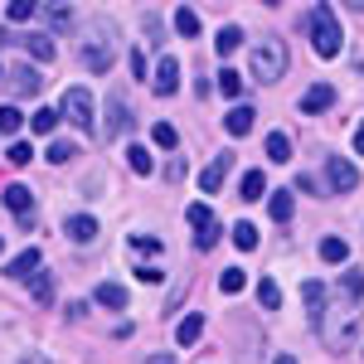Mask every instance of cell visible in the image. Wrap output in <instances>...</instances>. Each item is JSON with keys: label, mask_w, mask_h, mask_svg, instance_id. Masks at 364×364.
<instances>
[{"label": "cell", "mask_w": 364, "mask_h": 364, "mask_svg": "<svg viewBox=\"0 0 364 364\" xmlns=\"http://www.w3.org/2000/svg\"><path fill=\"white\" fill-rule=\"evenodd\" d=\"M136 277H141V282H161L166 272H161V267H151V262H141V267H136Z\"/></svg>", "instance_id": "42"}, {"label": "cell", "mask_w": 364, "mask_h": 364, "mask_svg": "<svg viewBox=\"0 0 364 364\" xmlns=\"http://www.w3.org/2000/svg\"><path fill=\"white\" fill-rule=\"evenodd\" d=\"M5 209H10V214H20V219H34V190H29V185H5Z\"/></svg>", "instance_id": "9"}, {"label": "cell", "mask_w": 364, "mask_h": 364, "mask_svg": "<svg viewBox=\"0 0 364 364\" xmlns=\"http://www.w3.org/2000/svg\"><path fill=\"white\" fill-rule=\"evenodd\" d=\"M44 15H49V25H54V29H68V25H73V10H68V5H49Z\"/></svg>", "instance_id": "35"}, {"label": "cell", "mask_w": 364, "mask_h": 364, "mask_svg": "<svg viewBox=\"0 0 364 364\" xmlns=\"http://www.w3.org/2000/svg\"><path fill=\"white\" fill-rule=\"evenodd\" d=\"M336 296H345V301H364V272H345L336 287Z\"/></svg>", "instance_id": "22"}, {"label": "cell", "mask_w": 364, "mask_h": 364, "mask_svg": "<svg viewBox=\"0 0 364 364\" xmlns=\"http://www.w3.org/2000/svg\"><path fill=\"white\" fill-rule=\"evenodd\" d=\"M151 87H156L161 97L180 92V63H175V58H161V63H156V78H151Z\"/></svg>", "instance_id": "11"}, {"label": "cell", "mask_w": 364, "mask_h": 364, "mask_svg": "<svg viewBox=\"0 0 364 364\" xmlns=\"http://www.w3.org/2000/svg\"><path fill=\"white\" fill-rule=\"evenodd\" d=\"M102 306H112V311H127V287L122 282H97V291H92Z\"/></svg>", "instance_id": "17"}, {"label": "cell", "mask_w": 364, "mask_h": 364, "mask_svg": "<svg viewBox=\"0 0 364 364\" xmlns=\"http://www.w3.org/2000/svg\"><path fill=\"white\" fill-rule=\"evenodd\" d=\"M127 127H132V107H127V97H122V92H112V97H107V127H102V136L117 141Z\"/></svg>", "instance_id": "7"}, {"label": "cell", "mask_w": 364, "mask_h": 364, "mask_svg": "<svg viewBox=\"0 0 364 364\" xmlns=\"http://www.w3.org/2000/svg\"><path fill=\"white\" fill-rule=\"evenodd\" d=\"M25 49H29V58H39V63H54V39H49V34H29L25 39Z\"/></svg>", "instance_id": "20"}, {"label": "cell", "mask_w": 364, "mask_h": 364, "mask_svg": "<svg viewBox=\"0 0 364 364\" xmlns=\"http://www.w3.org/2000/svg\"><path fill=\"white\" fill-rule=\"evenodd\" d=\"M228 166H233V156H214V161H209V166H204V175H199V190H204V195H214V190H219V185H224Z\"/></svg>", "instance_id": "14"}, {"label": "cell", "mask_w": 364, "mask_h": 364, "mask_svg": "<svg viewBox=\"0 0 364 364\" xmlns=\"http://www.w3.org/2000/svg\"><path fill=\"white\" fill-rule=\"evenodd\" d=\"M63 228H68L73 243H92V238H97V219H92V214H73Z\"/></svg>", "instance_id": "16"}, {"label": "cell", "mask_w": 364, "mask_h": 364, "mask_svg": "<svg viewBox=\"0 0 364 364\" xmlns=\"http://www.w3.org/2000/svg\"><path fill=\"white\" fill-rule=\"evenodd\" d=\"M252 127H257V112H252L248 102H238V107L224 117V132H228V136H248Z\"/></svg>", "instance_id": "13"}, {"label": "cell", "mask_w": 364, "mask_h": 364, "mask_svg": "<svg viewBox=\"0 0 364 364\" xmlns=\"http://www.w3.org/2000/svg\"><path fill=\"white\" fill-rule=\"evenodd\" d=\"M238 44H243V29H238V25H224V29H219V39H214V49H219V54H238Z\"/></svg>", "instance_id": "23"}, {"label": "cell", "mask_w": 364, "mask_h": 364, "mask_svg": "<svg viewBox=\"0 0 364 364\" xmlns=\"http://www.w3.org/2000/svg\"><path fill=\"white\" fill-rule=\"evenodd\" d=\"M331 102H336V87H331V83H311L306 92H301V112H306V117L326 112Z\"/></svg>", "instance_id": "10"}, {"label": "cell", "mask_w": 364, "mask_h": 364, "mask_svg": "<svg viewBox=\"0 0 364 364\" xmlns=\"http://www.w3.org/2000/svg\"><path fill=\"white\" fill-rule=\"evenodd\" d=\"M199 336H204V311H195V316H185V321L175 326V340H180V345H195Z\"/></svg>", "instance_id": "19"}, {"label": "cell", "mask_w": 364, "mask_h": 364, "mask_svg": "<svg viewBox=\"0 0 364 364\" xmlns=\"http://www.w3.org/2000/svg\"><path fill=\"white\" fill-rule=\"evenodd\" d=\"M175 29H180L185 39H195V34H199V15L190 10V5H180V10H175Z\"/></svg>", "instance_id": "29"}, {"label": "cell", "mask_w": 364, "mask_h": 364, "mask_svg": "<svg viewBox=\"0 0 364 364\" xmlns=\"http://www.w3.org/2000/svg\"><path fill=\"white\" fill-rule=\"evenodd\" d=\"M257 301H262L267 311H277V306H282V287H277L272 277H262V282H257Z\"/></svg>", "instance_id": "28"}, {"label": "cell", "mask_w": 364, "mask_h": 364, "mask_svg": "<svg viewBox=\"0 0 364 364\" xmlns=\"http://www.w3.org/2000/svg\"><path fill=\"white\" fill-rule=\"evenodd\" d=\"M20 127H25V117H20V107H15V102H5V107H0V136H15Z\"/></svg>", "instance_id": "27"}, {"label": "cell", "mask_w": 364, "mask_h": 364, "mask_svg": "<svg viewBox=\"0 0 364 364\" xmlns=\"http://www.w3.org/2000/svg\"><path fill=\"white\" fill-rule=\"evenodd\" d=\"M262 195H267V175H262V170H243L238 199H243V204H252V199H262Z\"/></svg>", "instance_id": "15"}, {"label": "cell", "mask_w": 364, "mask_h": 364, "mask_svg": "<svg viewBox=\"0 0 364 364\" xmlns=\"http://www.w3.org/2000/svg\"><path fill=\"white\" fill-rule=\"evenodd\" d=\"M272 364H296V360H291V355H277V360H272Z\"/></svg>", "instance_id": "46"}, {"label": "cell", "mask_w": 364, "mask_h": 364, "mask_svg": "<svg viewBox=\"0 0 364 364\" xmlns=\"http://www.w3.org/2000/svg\"><path fill=\"white\" fill-rule=\"evenodd\" d=\"M151 141H156V146H166V151H175V141H180V132H175L170 122H156V127H151Z\"/></svg>", "instance_id": "33"}, {"label": "cell", "mask_w": 364, "mask_h": 364, "mask_svg": "<svg viewBox=\"0 0 364 364\" xmlns=\"http://www.w3.org/2000/svg\"><path fill=\"white\" fill-rule=\"evenodd\" d=\"M248 73L257 83H277L282 73H287V44L282 39H257L248 54Z\"/></svg>", "instance_id": "2"}, {"label": "cell", "mask_w": 364, "mask_h": 364, "mask_svg": "<svg viewBox=\"0 0 364 364\" xmlns=\"http://www.w3.org/2000/svg\"><path fill=\"white\" fill-rule=\"evenodd\" d=\"M29 161H34V146L29 141H15L10 146V166H29Z\"/></svg>", "instance_id": "37"}, {"label": "cell", "mask_w": 364, "mask_h": 364, "mask_svg": "<svg viewBox=\"0 0 364 364\" xmlns=\"http://www.w3.org/2000/svg\"><path fill=\"white\" fill-rule=\"evenodd\" d=\"M5 15H10V20L20 25V20H29V15H39V5H34V0H15V5H10Z\"/></svg>", "instance_id": "36"}, {"label": "cell", "mask_w": 364, "mask_h": 364, "mask_svg": "<svg viewBox=\"0 0 364 364\" xmlns=\"http://www.w3.org/2000/svg\"><path fill=\"white\" fill-rule=\"evenodd\" d=\"M267 209H272V219H277V224H287V219H291V195L277 190V195L267 199Z\"/></svg>", "instance_id": "32"}, {"label": "cell", "mask_w": 364, "mask_h": 364, "mask_svg": "<svg viewBox=\"0 0 364 364\" xmlns=\"http://www.w3.org/2000/svg\"><path fill=\"white\" fill-rule=\"evenodd\" d=\"M233 248H238V252L257 248V224H243V219H238V224H233Z\"/></svg>", "instance_id": "24"}, {"label": "cell", "mask_w": 364, "mask_h": 364, "mask_svg": "<svg viewBox=\"0 0 364 364\" xmlns=\"http://www.w3.org/2000/svg\"><path fill=\"white\" fill-rule=\"evenodd\" d=\"M112 58H117L112 25H107V20H97V25H92V39L83 44V63H87V73H107V68H112Z\"/></svg>", "instance_id": "4"}, {"label": "cell", "mask_w": 364, "mask_h": 364, "mask_svg": "<svg viewBox=\"0 0 364 364\" xmlns=\"http://www.w3.org/2000/svg\"><path fill=\"white\" fill-rule=\"evenodd\" d=\"M355 151H360V156H364V122H360V127H355Z\"/></svg>", "instance_id": "44"}, {"label": "cell", "mask_w": 364, "mask_h": 364, "mask_svg": "<svg viewBox=\"0 0 364 364\" xmlns=\"http://www.w3.org/2000/svg\"><path fill=\"white\" fill-rule=\"evenodd\" d=\"M185 219L195 224V233H214V228H219V219H214V209H209V204H190V209H185Z\"/></svg>", "instance_id": "18"}, {"label": "cell", "mask_w": 364, "mask_h": 364, "mask_svg": "<svg viewBox=\"0 0 364 364\" xmlns=\"http://www.w3.org/2000/svg\"><path fill=\"white\" fill-rule=\"evenodd\" d=\"M267 161H277V166L291 161V136H287V132H272V136H267Z\"/></svg>", "instance_id": "21"}, {"label": "cell", "mask_w": 364, "mask_h": 364, "mask_svg": "<svg viewBox=\"0 0 364 364\" xmlns=\"http://www.w3.org/2000/svg\"><path fill=\"white\" fill-rule=\"evenodd\" d=\"M132 248H136V252H161V238H151V233H136V238H132Z\"/></svg>", "instance_id": "41"}, {"label": "cell", "mask_w": 364, "mask_h": 364, "mask_svg": "<svg viewBox=\"0 0 364 364\" xmlns=\"http://www.w3.org/2000/svg\"><path fill=\"white\" fill-rule=\"evenodd\" d=\"M0 252H5V238H0Z\"/></svg>", "instance_id": "47"}, {"label": "cell", "mask_w": 364, "mask_h": 364, "mask_svg": "<svg viewBox=\"0 0 364 364\" xmlns=\"http://www.w3.org/2000/svg\"><path fill=\"white\" fill-rule=\"evenodd\" d=\"M10 92H15V97H34V92H39V73H34L29 63H15V68H10Z\"/></svg>", "instance_id": "12"}, {"label": "cell", "mask_w": 364, "mask_h": 364, "mask_svg": "<svg viewBox=\"0 0 364 364\" xmlns=\"http://www.w3.org/2000/svg\"><path fill=\"white\" fill-rule=\"evenodd\" d=\"M321 257H326V262H345V257H350V243H345V238H321Z\"/></svg>", "instance_id": "30"}, {"label": "cell", "mask_w": 364, "mask_h": 364, "mask_svg": "<svg viewBox=\"0 0 364 364\" xmlns=\"http://www.w3.org/2000/svg\"><path fill=\"white\" fill-rule=\"evenodd\" d=\"M127 166L136 170V175H151L156 161H151V151H146V146H127Z\"/></svg>", "instance_id": "26"}, {"label": "cell", "mask_w": 364, "mask_h": 364, "mask_svg": "<svg viewBox=\"0 0 364 364\" xmlns=\"http://www.w3.org/2000/svg\"><path fill=\"white\" fill-rule=\"evenodd\" d=\"M39 262H44V252H39L34 243H29V248H20L15 257H10V262H5V277L25 282V277H34V272H39Z\"/></svg>", "instance_id": "8"}, {"label": "cell", "mask_w": 364, "mask_h": 364, "mask_svg": "<svg viewBox=\"0 0 364 364\" xmlns=\"http://www.w3.org/2000/svg\"><path fill=\"white\" fill-rule=\"evenodd\" d=\"M301 296H306V306H326V287H321V282H306Z\"/></svg>", "instance_id": "40"}, {"label": "cell", "mask_w": 364, "mask_h": 364, "mask_svg": "<svg viewBox=\"0 0 364 364\" xmlns=\"http://www.w3.org/2000/svg\"><path fill=\"white\" fill-rule=\"evenodd\" d=\"M340 44H345V34H340L336 10H331V5H316V10H311V49L321 58H336Z\"/></svg>", "instance_id": "3"}, {"label": "cell", "mask_w": 364, "mask_h": 364, "mask_svg": "<svg viewBox=\"0 0 364 364\" xmlns=\"http://www.w3.org/2000/svg\"><path fill=\"white\" fill-rule=\"evenodd\" d=\"M326 180H331L336 195H350V190L360 185V170H355V161H345V156H331V161H326Z\"/></svg>", "instance_id": "6"}, {"label": "cell", "mask_w": 364, "mask_h": 364, "mask_svg": "<svg viewBox=\"0 0 364 364\" xmlns=\"http://www.w3.org/2000/svg\"><path fill=\"white\" fill-rule=\"evenodd\" d=\"M15 364H49V360H44V355H34V350H25V355H20Z\"/></svg>", "instance_id": "43"}, {"label": "cell", "mask_w": 364, "mask_h": 364, "mask_svg": "<svg viewBox=\"0 0 364 364\" xmlns=\"http://www.w3.org/2000/svg\"><path fill=\"white\" fill-rule=\"evenodd\" d=\"M151 364H175V355H151Z\"/></svg>", "instance_id": "45"}, {"label": "cell", "mask_w": 364, "mask_h": 364, "mask_svg": "<svg viewBox=\"0 0 364 364\" xmlns=\"http://www.w3.org/2000/svg\"><path fill=\"white\" fill-rule=\"evenodd\" d=\"M360 301H345V296H336L331 306H316V331H321V340L331 345V350H350L355 345V336H360Z\"/></svg>", "instance_id": "1"}, {"label": "cell", "mask_w": 364, "mask_h": 364, "mask_svg": "<svg viewBox=\"0 0 364 364\" xmlns=\"http://www.w3.org/2000/svg\"><path fill=\"white\" fill-rule=\"evenodd\" d=\"M58 117H63V122H73L78 132H92V127H97V122H92V117H97V107H92V92H87V87H68V92H63V107H58Z\"/></svg>", "instance_id": "5"}, {"label": "cell", "mask_w": 364, "mask_h": 364, "mask_svg": "<svg viewBox=\"0 0 364 364\" xmlns=\"http://www.w3.org/2000/svg\"><path fill=\"white\" fill-rule=\"evenodd\" d=\"M58 122H63V117H58L54 107H39V112L29 117V127H34L39 136H54V127H58Z\"/></svg>", "instance_id": "25"}, {"label": "cell", "mask_w": 364, "mask_h": 364, "mask_svg": "<svg viewBox=\"0 0 364 364\" xmlns=\"http://www.w3.org/2000/svg\"><path fill=\"white\" fill-rule=\"evenodd\" d=\"M219 92H224V97H243V73L224 68V73H219Z\"/></svg>", "instance_id": "31"}, {"label": "cell", "mask_w": 364, "mask_h": 364, "mask_svg": "<svg viewBox=\"0 0 364 364\" xmlns=\"http://www.w3.org/2000/svg\"><path fill=\"white\" fill-rule=\"evenodd\" d=\"M34 301H54V277H34Z\"/></svg>", "instance_id": "39"}, {"label": "cell", "mask_w": 364, "mask_h": 364, "mask_svg": "<svg viewBox=\"0 0 364 364\" xmlns=\"http://www.w3.org/2000/svg\"><path fill=\"white\" fill-rule=\"evenodd\" d=\"M73 156H78V146H73V141H49V161H54V166H68Z\"/></svg>", "instance_id": "34"}, {"label": "cell", "mask_w": 364, "mask_h": 364, "mask_svg": "<svg viewBox=\"0 0 364 364\" xmlns=\"http://www.w3.org/2000/svg\"><path fill=\"white\" fill-rule=\"evenodd\" d=\"M219 291H228V296H233V291H243V272H238V267H228L224 277H219Z\"/></svg>", "instance_id": "38"}]
</instances>
